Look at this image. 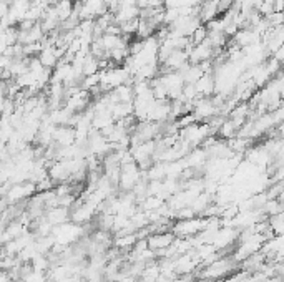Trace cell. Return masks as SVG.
Listing matches in <instances>:
<instances>
[{
  "instance_id": "1",
  "label": "cell",
  "mask_w": 284,
  "mask_h": 282,
  "mask_svg": "<svg viewBox=\"0 0 284 282\" xmlns=\"http://www.w3.org/2000/svg\"><path fill=\"white\" fill-rule=\"evenodd\" d=\"M171 244H173V236L168 232L153 234V236L148 239V247L152 249V251H158V249L165 251V249L171 247Z\"/></svg>"
}]
</instances>
